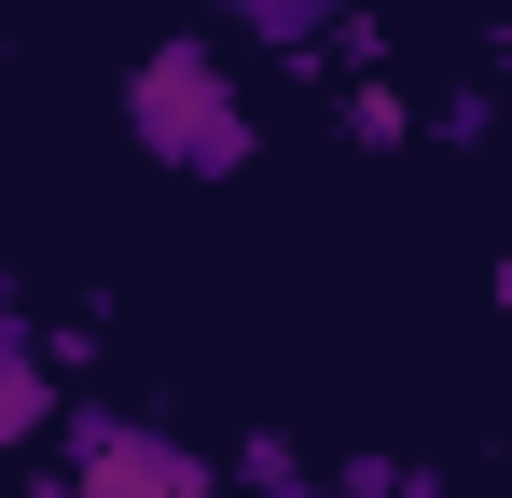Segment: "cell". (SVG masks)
I'll return each mask as SVG.
<instances>
[{
    "label": "cell",
    "mask_w": 512,
    "mask_h": 498,
    "mask_svg": "<svg viewBox=\"0 0 512 498\" xmlns=\"http://www.w3.org/2000/svg\"><path fill=\"white\" fill-rule=\"evenodd\" d=\"M236 485L250 498H305V457H291L277 429H250V443H236Z\"/></svg>",
    "instance_id": "5"
},
{
    "label": "cell",
    "mask_w": 512,
    "mask_h": 498,
    "mask_svg": "<svg viewBox=\"0 0 512 498\" xmlns=\"http://www.w3.org/2000/svg\"><path fill=\"white\" fill-rule=\"evenodd\" d=\"M346 139H360V153H402L416 125H402V97H388V83H360V97H346Z\"/></svg>",
    "instance_id": "6"
},
{
    "label": "cell",
    "mask_w": 512,
    "mask_h": 498,
    "mask_svg": "<svg viewBox=\"0 0 512 498\" xmlns=\"http://www.w3.org/2000/svg\"><path fill=\"white\" fill-rule=\"evenodd\" d=\"M42 415H56V360H42V319H28L14 277H0V457L42 443Z\"/></svg>",
    "instance_id": "3"
},
{
    "label": "cell",
    "mask_w": 512,
    "mask_h": 498,
    "mask_svg": "<svg viewBox=\"0 0 512 498\" xmlns=\"http://www.w3.org/2000/svg\"><path fill=\"white\" fill-rule=\"evenodd\" d=\"M125 139L167 166V180H236L263 125H250V97H236V70H222V42L167 28V42L125 70Z\"/></svg>",
    "instance_id": "1"
},
{
    "label": "cell",
    "mask_w": 512,
    "mask_h": 498,
    "mask_svg": "<svg viewBox=\"0 0 512 498\" xmlns=\"http://www.w3.org/2000/svg\"><path fill=\"white\" fill-rule=\"evenodd\" d=\"M333 498H429V485L402 471V457H346V485H333Z\"/></svg>",
    "instance_id": "7"
},
{
    "label": "cell",
    "mask_w": 512,
    "mask_h": 498,
    "mask_svg": "<svg viewBox=\"0 0 512 498\" xmlns=\"http://www.w3.org/2000/svg\"><path fill=\"white\" fill-rule=\"evenodd\" d=\"M56 498H222V471L180 429H153V415H70Z\"/></svg>",
    "instance_id": "2"
},
{
    "label": "cell",
    "mask_w": 512,
    "mask_h": 498,
    "mask_svg": "<svg viewBox=\"0 0 512 498\" xmlns=\"http://www.w3.org/2000/svg\"><path fill=\"white\" fill-rule=\"evenodd\" d=\"M222 14H236V28H263L277 56H305V42H333V28L360 14V0H222Z\"/></svg>",
    "instance_id": "4"
}]
</instances>
